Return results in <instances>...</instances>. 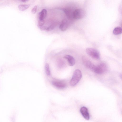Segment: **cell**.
<instances>
[{
	"label": "cell",
	"mask_w": 122,
	"mask_h": 122,
	"mask_svg": "<svg viewBox=\"0 0 122 122\" xmlns=\"http://www.w3.org/2000/svg\"><path fill=\"white\" fill-rule=\"evenodd\" d=\"M81 77L82 73L81 71L78 69L75 70L70 81V85L72 86L76 85L79 81Z\"/></svg>",
	"instance_id": "obj_1"
},
{
	"label": "cell",
	"mask_w": 122,
	"mask_h": 122,
	"mask_svg": "<svg viewBox=\"0 0 122 122\" xmlns=\"http://www.w3.org/2000/svg\"><path fill=\"white\" fill-rule=\"evenodd\" d=\"M86 51L88 55L92 58L96 60L100 59V53L97 49L91 48H88L86 49Z\"/></svg>",
	"instance_id": "obj_2"
},
{
	"label": "cell",
	"mask_w": 122,
	"mask_h": 122,
	"mask_svg": "<svg viewBox=\"0 0 122 122\" xmlns=\"http://www.w3.org/2000/svg\"><path fill=\"white\" fill-rule=\"evenodd\" d=\"M82 61L84 66L87 68L95 72L96 66L93 64L85 56H83Z\"/></svg>",
	"instance_id": "obj_3"
},
{
	"label": "cell",
	"mask_w": 122,
	"mask_h": 122,
	"mask_svg": "<svg viewBox=\"0 0 122 122\" xmlns=\"http://www.w3.org/2000/svg\"><path fill=\"white\" fill-rule=\"evenodd\" d=\"M107 69L106 64L104 63H101L97 66L95 72L98 74H102L106 72Z\"/></svg>",
	"instance_id": "obj_4"
},
{
	"label": "cell",
	"mask_w": 122,
	"mask_h": 122,
	"mask_svg": "<svg viewBox=\"0 0 122 122\" xmlns=\"http://www.w3.org/2000/svg\"><path fill=\"white\" fill-rule=\"evenodd\" d=\"M85 11L81 9H78L74 10L73 13L74 19H79L83 18L85 16Z\"/></svg>",
	"instance_id": "obj_5"
},
{
	"label": "cell",
	"mask_w": 122,
	"mask_h": 122,
	"mask_svg": "<svg viewBox=\"0 0 122 122\" xmlns=\"http://www.w3.org/2000/svg\"><path fill=\"white\" fill-rule=\"evenodd\" d=\"M71 20L69 19H64L62 21L59 26V28L62 31L66 30L69 25V20Z\"/></svg>",
	"instance_id": "obj_6"
},
{
	"label": "cell",
	"mask_w": 122,
	"mask_h": 122,
	"mask_svg": "<svg viewBox=\"0 0 122 122\" xmlns=\"http://www.w3.org/2000/svg\"><path fill=\"white\" fill-rule=\"evenodd\" d=\"M52 84L56 87L60 89H63L65 88L66 85V83L61 81H54L52 82Z\"/></svg>",
	"instance_id": "obj_7"
},
{
	"label": "cell",
	"mask_w": 122,
	"mask_h": 122,
	"mask_svg": "<svg viewBox=\"0 0 122 122\" xmlns=\"http://www.w3.org/2000/svg\"><path fill=\"white\" fill-rule=\"evenodd\" d=\"M80 112L83 117L86 120H88L90 117L87 108L85 107H83L80 109Z\"/></svg>",
	"instance_id": "obj_8"
},
{
	"label": "cell",
	"mask_w": 122,
	"mask_h": 122,
	"mask_svg": "<svg viewBox=\"0 0 122 122\" xmlns=\"http://www.w3.org/2000/svg\"><path fill=\"white\" fill-rule=\"evenodd\" d=\"M74 10H73L72 9L69 8H65L63 10V11L67 16L68 19L71 20L74 19L73 13Z\"/></svg>",
	"instance_id": "obj_9"
},
{
	"label": "cell",
	"mask_w": 122,
	"mask_h": 122,
	"mask_svg": "<svg viewBox=\"0 0 122 122\" xmlns=\"http://www.w3.org/2000/svg\"><path fill=\"white\" fill-rule=\"evenodd\" d=\"M64 58L66 59L68 62L69 65L70 66H73L75 64V61L74 57L69 55H66Z\"/></svg>",
	"instance_id": "obj_10"
},
{
	"label": "cell",
	"mask_w": 122,
	"mask_h": 122,
	"mask_svg": "<svg viewBox=\"0 0 122 122\" xmlns=\"http://www.w3.org/2000/svg\"><path fill=\"white\" fill-rule=\"evenodd\" d=\"M47 15V12L46 9H43L39 13V20H44Z\"/></svg>",
	"instance_id": "obj_11"
},
{
	"label": "cell",
	"mask_w": 122,
	"mask_h": 122,
	"mask_svg": "<svg viewBox=\"0 0 122 122\" xmlns=\"http://www.w3.org/2000/svg\"><path fill=\"white\" fill-rule=\"evenodd\" d=\"M122 33V28L119 27H115L113 31V34L115 35H118Z\"/></svg>",
	"instance_id": "obj_12"
},
{
	"label": "cell",
	"mask_w": 122,
	"mask_h": 122,
	"mask_svg": "<svg viewBox=\"0 0 122 122\" xmlns=\"http://www.w3.org/2000/svg\"><path fill=\"white\" fill-rule=\"evenodd\" d=\"M30 5L26 4H21L18 6V8L21 11H24L28 9L30 7Z\"/></svg>",
	"instance_id": "obj_13"
},
{
	"label": "cell",
	"mask_w": 122,
	"mask_h": 122,
	"mask_svg": "<svg viewBox=\"0 0 122 122\" xmlns=\"http://www.w3.org/2000/svg\"><path fill=\"white\" fill-rule=\"evenodd\" d=\"M45 70L46 74L48 76L50 75V71L49 66L48 64L46 63L45 66Z\"/></svg>",
	"instance_id": "obj_14"
},
{
	"label": "cell",
	"mask_w": 122,
	"mask_h": 122,
	"mask_svg": "<svg viewBox=\"0 0 122 122\" xmlns=\"http://www.w3.org/2000/svg\"><path fill=\"white\" fill-rule=\"evenodd\" d=\"M37 6L36 5L32 9L31 11L33 13L35 14L36 13L37 11Z\"/></svg>",
	"instance_id": "obj_15"
},
{
	"label": "cell",
	"mask_w": 122,
	"mask_h": 122,
	"mask_svg": "<svg viewBox=\"0 0 122 122\" xmlns=\"http://www.w3.org/2000/svg\"><path fill=\"white\" fill-rule=\"evenodd\" d=\"M28 0H22V1L23 2H25L27 1Z\"/></svg>",
	"instance_id": "obj_16"
},
{
	"label": "cell",
	"mask_w": 122,
	"mask_h": 122,
	"mask_svg": "<svg viewBox=\"0 0 122 122\" xmlns=\"http://www.w3.org/2000/svg\"><path fill=\"white\" fill-rule=\"evenodd\" d=\"M21 0L22 1V0Z\"/></svg>",
	"instance_id": "obj_17"
},
{
	"label": "cell",
	"mask_w": 122,
	"mask_h": 122,
	"mask_svg": "<svg viewBox=\"0 0 122 122\" xmlns=\"http://www.w3.org/2000/svg\"></svg>",
	"instance_id": "obj_18"
}]
</instances>
